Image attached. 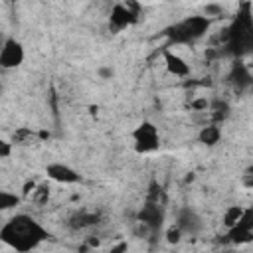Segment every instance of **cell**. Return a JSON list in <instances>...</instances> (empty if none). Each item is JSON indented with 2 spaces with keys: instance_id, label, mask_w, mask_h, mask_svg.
<instances>
[{
  "instance_id": "44dd1931",
  "label": "cell",
  "mask_w": 253,
  "mask_h": 253,
  "mask_svg": "<svg viewBox=\"0 0 253 253\" xmlns=\"http://www.w3.org/2000/svg\"><path fill=\"white\" fill-rule=\"evenodd\" d=\"M182 237H184V233H182L176 225H172V227L166 229V241H168L170 245H178V243L182 241Z\"/></svg>"
},
{
  "instance_id": "d6986e66",
  "label": "cell",
  "mask_w": 253,
  "mask_h": 253,
  "mask_svg": "<svg viewBox=\"0 0 253 253\" xmlns=\"http://www.w3.org/2000/svg\"><path fill=\"white\" fill-rule=\"evenodd\" d=\"M47 198H49V186H47V184L38 186L36 192L32 194V202L38 204V206H43V204L47 202Z\"/></svg>"
},
{
  "instance_id": "7402d4cb",
  "label": "cell",
  "mask_w": 253,
  "mask_h": 253,
  "mask_svg": "<svg viewBox=\"0 0 253 253\" xmlns=\"http://www.w3.org/2000/svg\"><path fill=\"white\" fill-rule=\"evenodd\" d=\"M134 223H136V225H134V235H136V237L146 239V237L152 235V229H150L146 223H142V221H134Z\"/></svg>"
},
{
  "instance_id": "7c38bea8",
  "label": "cell",
  "mask_w": 253,
  "mask_h": 253,
  "mask_svg": "<svg viewBox=\"0 0 253 253\" xmlns=\"http://www.w3.org/2000/svg\"><path fill=\"white\" fill-rule=\"evenodd\" d=\"M99 221V213H93V211H77L75 215H71L69 219V227L73 229H85V227H91Z\"/></svg>"
},
{
  "instance_id": "f546056e",
  "label": "cell",
  "mask_w": 253,
  "mask_h": 253,
  "mask_svg": "<svg viewBox=\"0 0 253 253\" xmlns=\"http://www.w3.org/2000/svg\"><path fill=\"white\" fill-rule=\"evenodd\" d=\"M243 174H253V164H251V166H247V168H245V172H243Z\"/></svg>"
},
{
  "instance_id": "3957f363",
  "label": "cell",
  "mask_w": 253,
  "mask_h": 253,
  "mask_svg": "<svg viewBox=\"0 0 253 253\" xmlns=\"http://www.w3.org/2000/svg\"><path fill=\"white\" fill-rule=\"evenodd\" d=\"M26 51L22 42H18L16 38H4L2 47H0V67L2 69H16L24 63Z\"/></svg>"
},
{
  "instance_id": "7a4b0ae2",
  "label": "cell",
  "mask_w": 253,
  "mask_h": 253,
  "mask_svg": "<svg viewBox=\"0 0 253 253\" xmlns=\"http://www.w3.org/2000/svg\"><path fill=\"white\" fill-rule=\"evenodd\" d=\"M130 136L134 140V152L136 154H150V152H156L160 146L158 126L150 121H142L140 125H136L134 130L130 132Z\"/></svg>"
},
{
  "instance_id": "ba28073f",
  "label": "cell",
  "mask_w": 253,
  "mask_h": 253,
  "mask_svg": "<svg viewBox=\"0 0 253 253\" xmlns=\"http://www.w3.org/2000/svg\"><path fill=\"white\" fill-rule=\"evenodd\" d=\"M162 59H164V65H166L168 73L174 75V77L184 79V77H188L190 71H192V69H190V63H188L182 55H178L176 51H172V49H168V47L162 49Z\"/></svg>"
},
{
  "instance_id": "8fae6325",
  "label": "cell",
  "mask_w": 253,
  "mask_h": 253,
  "mask_svg": "<svg viewBox=\"0 0 253 253\" xmlns=\"http://www.w3.org/2000/svg\"><path fill=\"white\" fill-rule=\"evenodd\" d=\"M144 202H150V204H156V206L166 208V204H168V194H166V190H164L156 180H152V182L148 184Z\"/></svg>"
},
{
  "instance_id": "cb8c5ba5",
  "label": "cell",
  "mask_w": 253,
  "mask_h": 253,
  "mask_svg": "<svg viewBox=\"0 0 253 253\" xmlns=\"http://www.w3.org/2000/svg\"><path fill=\"white\" fill-rule=\"evenodd\" d=\"M128 251V243L125 241V239H121V241H117L115 245H111V249L107 251V253H126Z\"/></svg>"
},
{
  "instance_id": "52a82bcc",
  "label": "cell",
  "mask_w": 253,
  "mask_h": 253,
  "mask_svg": "<svg viewBox=\"0 0 253 253\" xmlns=\"http://www.w3.org/2000/svg\"><path fill=\"white\" fill-rule=\"evenodd\" d=\"M45 176L57 184H79L83 180L75 168H71L69 164H63V162H49L45 166Z\"/></svg>"
},
{
  "instance_id": "30bf717a",
  "label": "cell",
  "mask_w": 253,
  "mask_h": 253,
  "mask_svg": "<svg viewBox=\"0 0 253 253\" xmlns=\"http://www.w3.org/2000/svg\"><path fill=\"white\" fill-rule=\"evenodd\" d=\"M198 140L204 144V146H215L219 140H221V128L219 125H206L200 128L198 132Z\"/></svg>"
},
{
  "instance_id": "ffe728a7",
  "label": "cell",
  "mask_w": 253,
  "mask_h": 253,
  "mask_svg": "<svg viewBox=\"0 0 253 253\" xmlns=\"http://www.w3.org/2000/svg\"><path fill=\"white\" fill-rule=\"evenodd\" d=\"M202 14L211 20V18H215V16H223V8H221V4H206V6L202 8Z\"/></svg>"
},
{
  "instance_id": "5b68a950",
  "label": "cell",
  "mask_w": 253,
  "mask_h": 253,
  "mask_svg": "<svg viewBox=\"0 0 253 253\" xmlns=\"http://www.w3.org/2000/svg\"><path fill=\"white\" fill-rule=\"evenodd\" d=\"M164 219H166L164 208H162V206H156V204H150V202H144V204L140 206V210L136 211V215H134V221L146 223V225L152 229V233H158V231L162 229Z\"/></svg>"
},
{
  "instance_id": "e0dca14e",
  "label": "cell",
  "mask_w": 253,
  "mask_h": 253,
  "mask_svg": "<svg viewBox=\"0 0 253 253\" xmlns=\"http://www.w3.org/2000/svg\"><path fill=\"white\" fill-rule=\"evenodd\" d=\"M243 206H229L225 211H223V217H221V221H223V225L227 227V229H231L239 219H241V215H243Z\"/></svg>"
},
{
  "instance_id": "5bb4252c",
  "label": "cell",
  "mask_w": 253,
  "mask_h": 253,
  "mask_svg": "<svg viewBox=\"0 0 253 253\" xmlns=\"http://www.w3.org/2000/svg\"><path fill=\"white\" fill-rule=\"evenodd\" d=\"M229 79L235 83V87H239V89H243V87H247V85H251V73H249V69L243 65V63H235L233 65V69H231V75H229Z\"/></svg>"
},
{
  "instance_id": "d4e9b609",
  "label": "cell",
  "mask_w": 253,
  "mask_h": 253,
  "mask_svg": "<svg viewBox=\"0 0 253 253\" xmlns=\"http://www.w3.org/2000/svg\"><path fill=\"white\" fill-rule=\"evenodd\" d=\"M97 75H99L101 79H105V81H107V79H111V77L115 75V69H113L111 65H103V67H99V69H97Z\"/></svg>"
},
{
  "instance_id": "83f0119b",
  "label": "cell",
  "mask_w": 253,
  "mask_h": 253,
  "mask_svg": "<svg viewBox=\"0 0 253 253\" xmlns=\"http://www.w3.org/2000/svg\"><path fill=\"white\" fill-rule=\"evenodd\" d=\"M85 243H87L89 247H97V245H99V239H97L95 235H91V237H87V241H85Z\"/></svg>"
},
{
  "instance_id": "6da1fadb",
  "label": "cell",
  "mask_w": 253,
  "mask_h": 253,
  "mask_svg": "<svg viewBox=\"0 0 253 253\" xmlns=\"http://www.w3.org/2000/svg\"><path fill=\"white\" fill-rule=\"evenodd\" d=\"M0 239L18 253H30L49 239V231L42 223H38L32 215L16 213L2 225Z\"/></svg>"
},
{
  "instance_id": "2e32d148",
  "label": "cell",
  "mask_w": 253,
  "mask_h": 253,
  "mask_svg": "<svg viewBox=\"0 0 253 253\" xmlns=\"http://www.w3.org/2000/svg\"><path fill=\"white\" fill-rule=\"evenodd\" d=\"M164 34L168 36V40H170L172 43H192V38L188 36V32H186V28L182 26V22H178V24L166 28Z\"/></svg>"
},
{
  "instance_id": "9c48e42d",
  "label": "cell",
  "mask_w": 253,
  "mask_h": 253,
  "mask_svg": "<svg viewBox=\"0 0 253 253\" xmlns=\"http://www.w3.org/2000/svg\"><path fill=\"white\" fill-rule=\"evenodd\" d=\"M182 26L186 28V32H188V36L192 38V42H196V40L204 38V36L210 32L211 20L206 18L204 14H194V16H186V18L182 20Z\"/></svg>"
},
{
  "instance_id": "4fadbf2b",
  "label": "cell",
  "mask_w": 253,
  "mask_h": 253,
  "mask_svg": "<svg viewBox=\"0 0 253 253\" xmlns=\"http://www.w3.org/2000/svg\"><path fill=\"white\" fill-rule=\"evenodd\" d=\"M227 241L233 243V245H245V243H251L253 241V229H247V227H241V225H235L231 229H227Z\"/></svg>"
},
{
  "instance_id": "f1b7e54d",
  "label": "cell",
  "mask_w": 253,
  "mask_h": 253,
  "mask_svg": "<svg viewBox=\"0 0 253 253\" xmlns=\"http://www.w3.org/2000/svg\"><path fill=\"white\" fill-rule=\"evenodd\" d=\"M38 134H40V140H47L49 138V132L47 130H38Z\"/></svg>"
},
{
  "instance_id": "9a60e30c",
  "label": "cell",
  "mask_w": 253,
  "mask_h": 253,
  "mask_svg": "<svg viewBox=\"0 0 253 253\" xmlns=\"http://www.w3.org/2000/svg\"><path fill=\"white\" fill-rule=\"evenodd\" d=\"M36 140H40V134H38L36 130H32V128H26V126L16 128V130L12 132V138H10V142H12L14 146H16V144L28 146V144H32V142H36Z\"/></svg>"
},
{
  "instance_id": "4316f807",
  "label": "cell",
  "mask_w": 253,
  "mask_h": 253,
  "mask_svg": "<svg viewBox=\"0 0 253 253\" xmlns=\"http://www.w3.org/2000/svg\"><path fill=\"white\" fill-rule=\"evenodd\" d=\"M241 184H243V188H247V190H253V174H243V178H241Z\"/></svg>"
},
{
  "instance_id": "484cf974",
  "label": "cell",
  "mask_w": 253,
  "mask_h": 253,
  "mask_svg": "<svg viewBox=\"0 0 253 253\" xmlns=\"http://www.w3.org/2000/svg\"><path fill=\"white\" fill-rule=\"evenodd\" d=\"M36 188H38V184H36L34 180H28V182L24 184V188H22V194H24V196H32V194L36 192Z\"/></svg>"
},
{
  "instance_id": "603a6c76",
  "label": "cell",
  "mask_w": 253,
  "mask_h": 253,
  "mask_svg": "<svg viewBox=\"0 0 253 253\" xmlns=\"http://www.w3.org/2000/svg\"><path fill=\"white\" fill-rule=\"evenodd\" d=\"M14 150V144L10 140H0V158H10Z\"/></svg>"
},
{
  "instance_id": "ac0fdd59",
  "label": "cell",
  "mask_w": 253,
  "mask_h": 253,
  "mask_svg": "<svg viewBox=\"0 0 253 253\" xmlns=\"http://www.w3.org/2000/svg\"><path fill=\"white\" fill-rule=\"evenodd\" d=\"M20 206V196H16L14 192L10 190H2L0 192V210L2 211H8V210H14Z\"/></svg>"
},
{
  "instance_id": "277c9868",
  "label": "cell",
  "mask_w": 253,
  "mask_h": 253,
  "mask_svg": "<svg viewBox=\"0 0 253 253\" xmlns=\"http://www.w3.org/2000/svg\"><path fill=\"white\" fill-rule=\"evenodd\" d=\"M138 20V4L126 2V4H115L111 14H109V26L115 32L125 30L126 26L134 24Z\"/></svg>"
},
{
  "instance_id": "8992f818",
  "label": "cell",
  "mask_w": 253,
  "mask_h": 253,
  "mask_svg": "<svg viewBox=\"0 0 253 253\" xmlns=\"http://www.w3.org/2000/svg\"><path fill=\"white\" fill-rule=\"evenodd\" d=\"M174 225L184 233V235H198L204 229V221L198 215V211H194L192 208H180L176 213V221Z\"/></svg>"
}]
</instances>
